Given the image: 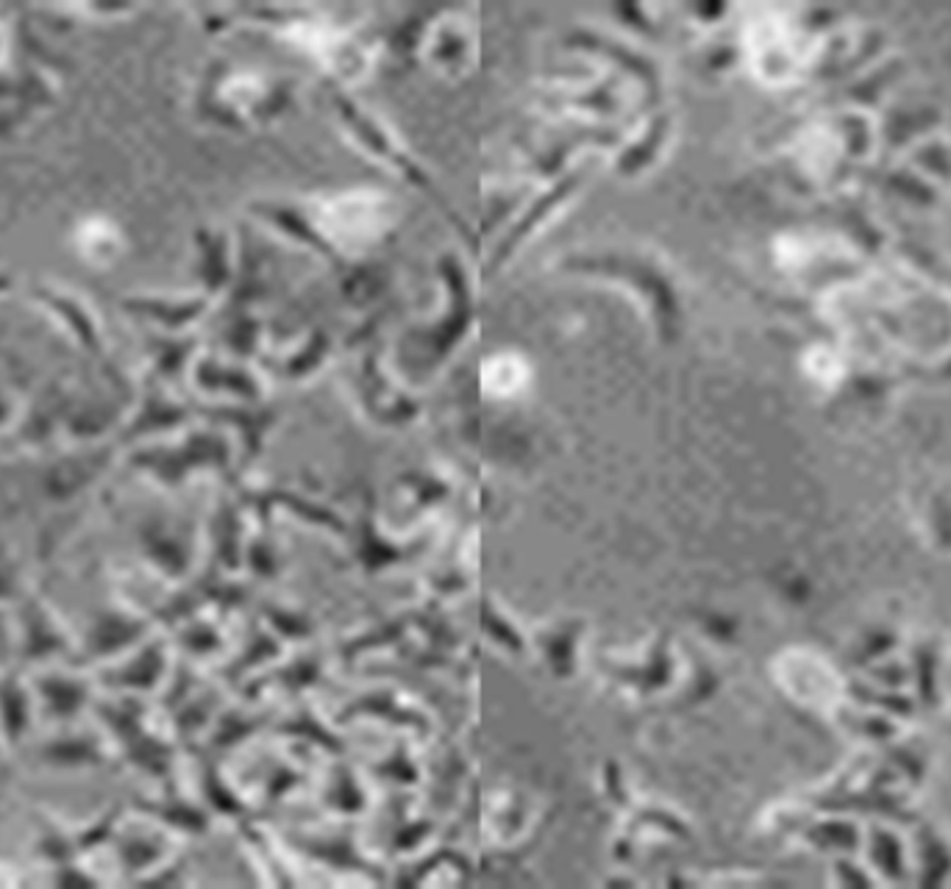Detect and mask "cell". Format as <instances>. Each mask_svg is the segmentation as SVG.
<instances>
[{"label":"cell","mask_w":951,"mask_h":889,"mask_svg":"<svg viewBox=\"0 0 951 889\" xmlns=\"http://www.w3.org/2000/svg\"><path fill=\"white\" fill-rule=\"evenodd\" d=\"M526 365L524 359L512 354L493 356L490 361H484L482 367V381L484 390L493 392V395H512L526 384Z\"/></svg>","instance_id":"cell-1"}]
</instances>
